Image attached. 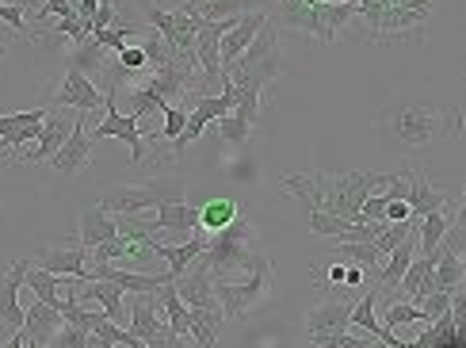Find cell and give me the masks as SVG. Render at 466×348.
<instances>
[{"label":"cell","mask_w":466,"mask_h":348,"mask_svg":"<svg viewBox=\"0 0 466 348\" xmlns=\"http://www.w3.org/2000/svg\"><path fill=\"white\" fill-rule=\"evenodd\" d=\"M283 188L295 196L306 215L309 210H325L333 219L360 222V207L367 196L386 188V172H283Z\"/></svg>","instance_id":"6da1fadb"},{"label":"cell","mask_w":466,"mask_h":348,"mask_svg":"<svg viewBox=\"0 0 466 348\" xmlns=\"http://www.w3.org/2000/svg\"><path fill=\"white\" fill-rule=\"evenodd\" d=\"M283 69V54H279V35L271 27V19L257 31V38L245 46V54L233 62L229 69H222V88L229 92H252V96H264L276 77Z\"/></svg>","instance_id":"7a4b0ae2"},{"label":"cell","mask_w":466,"mask_h":348,"mask_svg":"<svg viewBox=\"0 0 466 348\" xmlns=\"http://www.w3.org/2000/svg\"><path fill=\"white\" fill-rule=\"evenodd\" d=\"M271 283H276V264L264 253H252L248 264L241 268V276L215 280V299L222 318H248L260 302H268Z\"/></svg>","instance_id":"3957f363"},{"label":"cell","mask_w":466,"mask_h":348,"mask_svg":"<svg viewBox=\"0 0 466 348\" xmlns=\"http://www.w3.org/2000/svg\"><path fill=\"white\" fill-rule=\"evenodd\" d=\"M379 127L390 134L394 142L401 146H410V149H424V146H432L440 138V130H443V115L432 107V104H424V100H410V96H401V100H394L390 107H386L379 115Z\"/></svg>","instance_id":"277c9868"},{"label":"cell","mask_w":466,"mask_h":348,"mask_svg":"<svg viewBox=\"0 0 466 348\" xmlns=\"http://www.w3.org/2000/svg\"><path fill=\"white\" fill-rule=\"evenodd\" d=\"M172 200H184V177L168 172V177H153L146 184H119V188H107L100 203L107 215H146V210H157L161 203Z\"/></svg>","instance_id":"5b68a950"},{"label":"cell","mask_w":466,"mask_h":348,"mask_svg":"<svg viewBox=\"0 0 466 348\" xmlns=\"http://www.w3.org/2000/svg\"><path fill=\"white\" fill-rule=\"evenodd\" d=\"M142 15H146V24L165 38V46H168V54L177 57V62L196 66V62H191V46H196V35L203 27V15L196 12L191 0H187L184 8H177V12H168L161 5H142Z\"/></svg>","instance_id":"8992f818"},{"label":"cell","mask_w":466,"mask_h":348,"mask_svg":"<svg viewBox=\"0 0 466 348\" xmlns=\"http://www.w3.org/2000/svg\"><path fill=\"white\" fill-rule=\"evenodd\" d=\"M252 257V226L245 222V215L238 222H229L226 230H218V234H210L207 249L196 257V264H203L215 280H226L229 272H238V268H245Z\"/></svg>","instance_id":"52a82bcc"},{"label":"cell","mask_w":466,"mask_h":348,"mask_svg":"<svg viewBox=\"0 0 466 348\" xmlns=\"http://www.w3.org/2000/svg\"><path fill=\"white\" fill-rule=\"evenodd\" d=\"M130 299V333L138 337L146 348H180V341L172 337L165 311H161V295H127Z\"/></svg>","instance_id":"ba28073f"},{"label":"cell","mask_w":466,"mask_h":348,"mask_svg":"<svg viewBox=\"0 0 466 348\" xmlns=\"http://www.w3.org/2000/svg\"><path fill=\"white\" fill-rule=\"evenodd\" d=\"M88 138L92 142L96 138H119V142H127L134 165H142V158H146V149H142L146 146V138H142V115H119V111H115V96H107L104 119L88 130Z\"/></svg>","instance_id":"9c48e42d"},{"label":"cell","mask_w":466,"mask_h":348,"mask_svg":"<svg viewBox=\"0 0 466 348\" xmlns=\"http://www.w3.org/2000/svg\"><path fill=\"white\" fill-rule=\"evenodd\" d=\"M462 322H466V302H462V292H455L451 311L429 322V330H420L417 341H405L401 348H466Z\"/></svg>","instance_id":"30bf717a"},{"label":"cell","mask_w":466,"mask_h":348,"mask_svg":"<svg viewBox=\"0 0 466 348\" xmlns=\"http://www.w3.org/2000/svg\"><path fill=\"white\" fill-rule=\"evenodd\" d=\"M138 219V215H134ZM146 234H172V241H187L199 230V207H191L187 200H172L153 210V222H138Z\"/></svg>","instance_id":"8fae6325"},{"label":"cell","mask_w":466,"mask_h":348,"mask_svg":"<svg viewBox=\"0 0 466 348\" xmlns=\"http://www.w3.org/2000/svg\"><path fill=\"white\" fill-rule=\"evenodd\" d=\"M172 292L180 295V302L187 311H218V299H215V276L207 272L203 264L191 261L180 276H172Z\"/></svg>","instance_id":"7c38bea8"},{"label":"cell","mask_w":466,"mask_h":348,"mask_svg":"<svg viewBox=\"0 0 466 348\" xmlns=\"http://www.w3.org/2000/svg\"><path fill=\"white\" fill-rule=\"evenodd\" d=\"M76 127V115H69V107H54L46 111V119H43V130H38V138H35V149L24 153V161H50L57 149L66 146V138L73 134Z\"/></svg>","instance_id":"4fadbf2b"},{"label":"cell","mask_w":466,"mask_h":348,"mask_svg":"<svg viewBox=\"0 0 466 348\" xmlns=\"http://www.w3.org/2000/svg\"><path fill=\"white\" fill-rule=\"evenodd\" d=\"M35 261H38L35 268H43V272H50V276L85 280V272H88V249H85L81 241H69V245H43Z\"/></svg>","instance_id":"5bb4252c"},{"label":"cell","mask_w":466,"mask_h":348,"mask_svg":"<svg viewBox=\"0 0 466 348\" xmlns=\"http://www.w3.org/2000/svg\"><path fill=\"white\" fill-rule=\"evenodd\" d=\"M401 180H405V203H410L413 219H424V215H432V210H448L451 207V200L443 196V191H436L424 172L401 169ZM448 215H455V210H448Z\"/></svg>","instance_id":"9a60e30c"},{"label":"cell","mask_w":466,"mask_h":348,"mask_svg":"<svg viewBox=\"0 0 466 348\" xmlns=\"http://www.w3.org/2000/svg\"><path fill=\"white\" fill-rule=\"evenodd\" d=\"M54 107H69V111H107V96L96 88L85 73L66 69V85L54 96Z\"/></svg>","instance_id":"2e32d148"},{"label":"cell","mask_w":466,"mask_h":348,"mask_svg":"<svg viewBox=\"0 0 466 348\" xmlns=\"http://www.w3.org/2000/svg\"><path fill=\"white\" fill-rule=\"evenodd\" d=\"M88 158H92V138H88V127H85V111L76 115V127H73V134L66 138V146L54 153L50 158V169L57 172V177H76L85 165H88Z\"/></svg>","instance_id":"e0dca14e"},{"label":"cell","mask_w":466,"mask_h":348,"mask_svg":"<svg viewBox=\"0 0 466 348\" xmlns=\"http://www.w3.org/2000/svg\"><path fill=\"white\" fill-rule=\"evenodd\" d=\"M50 107H31V111H12V115H0V146L8 153H15L19 146H27L38 138L43 130V119H46Z\"/></svg>","instance_id":"ac0fdd59"},{"label":"cell","mask_w":466,"mask_h":348,"mask_svg":"<svg viewBox=\"0 0 466 348\" xmlns=\"http://www.w3.org/2000/svg\"><path fill=\"white\" fill-rule=\"evenodd\" d=\"M268 24V15L264 12H245V15H238V24H233L222 38H218V62H222V69H229L238 57L245 54V46L257 38V31Z\"/></svg>","instance_id":"d6986e66"},{"label":"cell","mask_w":466,"mask_h":348,"mask_svg":"<svg viewBox=\"0 0 466 348\" xmlns=\"http://www.w3.org/2000/svg\"><path fill=\"white\" fill-rule=\"evenodd\" d=\"M27 264L31 261H12L8 276L0 280V325L5 330H24V299H19V292H24Z\"/></svg>","instance_id":"ffe728a7"},{"label":"cell","mask_w":466,"mask_h":348,"mask_svg":"<svg viewBox=\"0 0 466 348\" xmlns=\"http://www.w3.org/2000/svg\"><path fill=\"white\" fill-rule=\"evenodd\" d=\"M66 325V318H62V311H54V306H46V302H38V299H31L27 306H24V333L35 341V344H46L50 348V341H54V333Z\"/></svg>","instance_id":"44dd1931"},{"label":"cell","mask_w":466,"mask_h":348,"mask_svg":"<svg viewBox=\"0 0 466 348\" xmlns=\"http://www.w3.org/2000/svg\"><path fill=\"white\" fill-rule=\"evenodd\" d=\"M352 302H318L314 311L306 314V330L309 337H321V333H344L352 330Z\"/></svg>","instance_id":"7402d4cb"},{"label":"cell","mask_w":466,"mask_h":348,"mask_svg":"<svg viewBox=\"0 0 466 348\" xmlns=\"http://www.w3.org/2000/svg\"><path fill=\"white\" fill-rule=\"evenodd\" d=\"M413 257H417V234H410L401 245H394L390 253L382 257V264H379V292H394V287L401 283V276H405V268L413 264Z\"/></svg>","instance_id":"603a6c76"},{"label":"cell","mask_w":466,"mask_h":348,"mask_svg":"<svg viewBox=\"0 0 466 348\" xmlns=\"http://www.w3.org/2000/svg\"><path fill=\"white\" fill-rule=\"evenodd\" d=\"M115 234H119V222H115V215H107L104 207H85L81 210V238H76V241H81L88 253L96 245L111 241Z\"/></svg>","instance_id":"cb8c5ba5"},{"label":"cell","mask_w":466,"mask_h":348,"mask_svg":"<svg viewBox=\"0 0 466 348\" xmlns=\"http://www.w3.org/2000/svg\"><path fill=\"white\" fill-rule=\"evenodd\" d=\"M401 295L405 302H420V299H429L436 292V283H432V257H413V264L405 268V276H401Z\"/></svg>","instance_id":"d4e9b609"},{"label":"cell","mask_w":466,"mask_h":348,"mask_svg":"<svg viewBox=\"0 0 466 348\" xmlns=\"http://www.w3.org/2000/svg\"><path fill=\"white\" fill-rule=\"evenodd\" d=\"M455 215H459V210H455ZM455 215H448V210H432V215L417 219V257H436L443 234H448V222Z\"/></svg>","instance_id":"484cf974"},{"label":"cell","mask_w":466,"mask_h":348,"mask_svg":"<svg viewBox=\"0 0 466 348\" xmlns=\"http://www.w3.org/2000/svg\"><path fill=\"white\" fill-rule=\"evenodd\" d=\"M241 207H245V203L226 200V196L207 200V203L199 207V230H203V234H218V230H226L229 222L241 219Z\"/></svg>","instance_id":"4316f807"},{"label":"cell","mask_w":466,"mask_h":348,"mask_svg":"<svg viewBox=\"0 0 466 348\" xmlns=\"http://www.w3.org/2000/svg\"><path fill=\"white\" fill-rule=\"evenodd\" d=\"M66 69H76V73H85L88 81H96L100 73H107V50L88 38V43L73 46V54H66Z\"/></svg>","instance_id":"83f0119b"},{"label":"cell","mask_w":466,"mask_h":348,"mask_svg":"<svg viewBox=\"0 0 466 348\" xmlns=\"http://www.w3.org/2000/svg\"><path fill=\"white\" fill-rule=\"evenodd\" d=\"M24 283L31 287V295H35L38 302L54 306V311H62V306H66V299H62V276H50V272H43V268L27 264V272H24Z\"/></svg>","instance_id":"f1b7e54d"},{"label":"cell","mask_w":466,"mask_h":348,"mask_svg":"<svg viewBox=\"0 0 466 348\" xmlns=\"http://www.w3.org/2000/svg\"><path fill=\"white\" fill-rule=\"evenodd\" d=\"M222 330V311H187V333L196 337L199 348H210Z\"/></svg>","instance_id":"f546056e"},{"label":"cell","mask_w":466,"mask_h":348,"mask_svg":"<svg viewBox=\"0 0 466 348\" xmlns=\"http://www.w3.org/2000/svg\"><path fill=\"white\" fill-rule=\"evenodd\" d=\"M203 19H233L245 12H260L257 0H191Z\"/></svg>","instance_id":"4dcf8cb0"},{"label":"cell","mask_w":466,"mask_h":348,"mask_svg":"<svg viewBox=\"0 0 466 348\" xmlns=\"http://www.w3.org/2000/svg\"><path fill=\"white\" fill-rule=\"evenodd\" d=\"M379 295H382L379 287H371V292H367L363 299H356V302H352V322H348V325H356V330L379 337V333H382V322L375 318V299H379Z\"/></svg>","instance_id":"1f68e13d"},{"label":"cell","mask_w":466,"mask_h":348,"mask_svg":"<svg viewBox=\"0 0 466 348\" xmlns=\"http://www.w3.org/2000/svg\"><path fill=\"white\" fill-rule=\"evenodd\" d=\"M333 249H337L340 257L352 261V264H360L363 272H371V268H379V264H382V253H379V249H375L371 241H337Z\"/></svg>","instance_id":"d6a6232c"},{"label":"cell","mask_w":466,"mask_h":348,"mask_svg":"<svg viewBox=\"0 0 466 348\" xmlns=\"http://www.w3.org/2000/svg\"><path fill=\"white\" fill-rule=\"evenodd\" d=\"M382 325L386 330H401V325H420V302H390L386 306V314H382Z\"/></svg>","instance_id":"836d02e7"},{"label":"cell","mask_w":466,"mask_h":348,"mask_svg":"<svg viewBox=\"0 0 466 348\" xmlns=\"http://www.w3.org/2000/svg\"><path fill=\"white\" fill-rule=\"evenodd\" d=\"M138 31V24H115V27H100V31H92V43H100L104 50H123L127 46V38Z\"/></svg>","instance_id":"e575fe53"},{"label":"cell","mask_w":466,"mask_h":348,"mask_svg":"<svg viewBox=\"0 0 466 348\" xmlns=\"http://www.w3.org/2000/svg\"><path fill=\"white\" fill-rule=\"evenodd\" d=\"M215 127H218V134L229 146H245L248 134H252V127L245 119H238V115H222V119H215Z\"/></svg>","instance_id":"d590c367"},{"label":"cell","mask_w":466,"mask_h":348,"mask_svg":"<svg viewBox=\"0 0 466 348\" xmlns=\"http://www.w3.org/2000/svg\"><path fill=\"white\" fill-rule=\"evenodd\" d=\"M314 341V348H375L371 341H367L363 333H321V337H309Z\"/></svg>","instance_id":"8d00e7d4"},{"label":"cell","mask_w":466,"mask_h":348,"mask_svg":"<svg viewBox=\"0 0 466 348\" xmlns=\"http://www.w3.org/2000/svg\"><path fill=\"white\" fill-rule=\"evenodd\" d=\"M462 292V287H459ZM451 292H432L429 299H420V325H429V322H436L440 314H448L451 311Z\"/></svg>","instance_id":"74e56055"},{"label":"cell","mask_w":466,"mask_h":348,"mask_svg":"<svg viewBox=\"0 0 466 348\" xmlns=\"http://www.w3.org/2000/svg\"><path fill=\"white\" fill-rule=\"evenodd\" d=\"M54 31H57V35H66V38H73V46H81V43H88V38H92V24H88V19H81V15L57 19Z\"/></svg>","instance_id":"f35d334b"},{"label":"cell","mask_w":466,"mask_h":348,"mask_svg":"<svg viewBox=\"0 0 466 348\" xmlns=\"http://www.w3.org/2000/svg\"><path fill=\"white\" fill-rule=\"evenodd\" d=\"M161 115H165V130H161V138H165V142H177L180 134H184L187 111H184L180 104H165V107H161Z\"/></svg>","instance_id":"ab89813d"},{"label":"cell","mask_w":466,"mask_h":348,"mask_svg":"<svg viewBox=\"0 0 466 348\" xmlns=\"http://www.w3.org/2000/svg\"><path fill=\"white\" fill-rule=\"evenodd\" d=\"M115 66H119L123 73H130V77L149 73V69H146V50H142V46H123V50H115Z\"/></svg>","instance_id":"60d3db41"},{"label":"cell","mask_w":466,"mask_h":348,"mask_svg":"<svg viewBox=\"0 0 466 348\" xmlns=\"http://www.w3.org/2000/svg\"><path fill=\"white\" fill-rule=\"evenodd\" d=\"M85 341H88V333L85 330H76V325H62V330L54 333V341H50V348H85Z\"/></svg>","instance_id":"b9f144b4"},{"label":"cell","mask_w":466,"mask_h":348,"mask_svg":"<svg viewBox=\"0 0 466 348\" xmlns=\"http://www.w3.org/2000/svg\"><path fill=\"white\" fill-rule=\"evenodd\" d=\"M0 24H8L12 31L24 35L27 31V15H24V8H19V5H0Z\"/></svg>","instance_id":"7bdbcfd3"},{"label":"cell","mask_w":466,"mask_h":348,"mask_svg":"<svg viewBox=\"0 0 466 348\" xmlns=\"http://www.w3.org/2000/svg\"><path fill=\"white\" fill-rule=\"evenodd\" d=\"M405 219H413V215H410V203H405V200H386L382 222H405Z\"/></svg>","instance_id":"ee69618b"},{"label":"cell","mask_w":466,"mask_h":348,"mask_svg":"<svg viewBox=\"0 0 466 348\" xmlns=\"http://www.w3.org/2000/svg\"><path fill=\"white\" fill-rule=\"evenodd\" d=\"M398 5H401V8H410V12H417L420 19H429L440 0H398Z\"/></svg>","instance_id":"f6af8a7d"},{"label":"cell","mask_w":466,"mask_h":348,"mask_svg":"<svg viewBox=\"0 0 466 348\" xmlns=\"http://www.w3.org/2000/svg\"><path fill=\"white\" fill-rule=\"evenodd\" d=\"M363 276H367V272H363L360 264H348V272H344V283H348V287H360V283H363Z\"/></svg>","instance_id":"bcb514c9"},{"label":"cell","mask_w":466,"mask_h":348,"mask_svg":"<svg viewBox=\"0 0 466 348\" xmlns=\"http://www.w3.org/2000/svg\"><path fill=\"white\" fill-rule=\"evenodd\" d=\"M344 272H348V264H329V283L340 287L344 283Z\"/></svg>","instance_id":"7dc6e473"},{"label":"cell","mask_w":466,"mask_h":348,"mask_svg":"<svg viewBox=\"0 0 466 348\" xmlns=\"http://www.w3.org/2000/svg\"><path fill=\"white\" fill-rule=\"evenodd\" d=\"M24 344H27V333H24V330H12V337L0 344V348H24Z\"/></svg>","instance_id":"c3c4849f"},{"label":"cell","mask_w":466,"mask_h":348,"mask_svg":"<svg viewBox=\"0 0 466 348\" xmlns=\"http://www.w3.org/2000/svg\"><path fill=\"white\" fill-rule=\"evenodd\" d=\"M24 348H46V344H35V341H31V337H27V344H24Z\"/></svg>","instance_id":"681fc988"},{"label":"cell","mask_w":466,"mask_h":348,"mask_svg":"<svg viewBox=\"0 0 466 348\" xmlns=\"http://www.w3.org/2000/svg\"><path fill=\"white\" fill-rule=\"evenodd\" d=\"M0 54H5V43H0Z\"/></svg>","instance_id":"f907efd6"},{"label":"cell","mask_w":466,"mask_h":348,"mask_svg":"<svg viewBox=\"0 0 466 348\" xmlns=\"http://www.w3.org/2000/svg\"><path fill=\"white\" fill-rule=\"evenodd\" d=\"M0 5H5V0H0Z\"/></svg>","instance_id":"816d5d0a"}]
</instances>
